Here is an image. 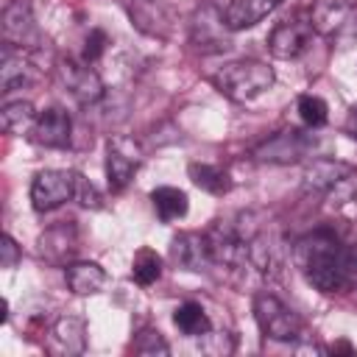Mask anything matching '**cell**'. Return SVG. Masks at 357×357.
Returning a JSON list of instances; mask_svg holds the SVG:
<instances>
[{
    "mask_svg": "<svg viewBox=\"0 0 357 357\" xmlns=\"http://www.w3.org/2000/svg\"><path fill=\"white\" fill-rule=\"evenodd\" d=\"M293 262L321 293H343L357 282V243H346L335 229H315L296 240Z\"/></svg>",
    "mask_w": 357,
    "mask_h": 357,
    "instance_id": "obj_1",
    "label": "cell"
},
{
    "mask_svg": "<svg viewBox=\"0 0 357 357\" xmlns=\"http://www.w3.org/2000/svg\"><path fill=\"white\" fill-rule=\"evenodd\" d=\"M273 81H276L273 70L257 59L229 61L212 75V86L234 103H248V100L259 98L262 92H268L273 86Z\"/></svg>",
    "mask_w": 357,
    "mask_h": 357,
    "instance_id": "obj_2",
    "label": "cell"
},
{
    "mask_svg": "<svg viewBox=\"0 0 357 357\" xmlns=\"http://www.w3.org/2000/svg\"><path fill=\"white\" fill-rule=\"evenodd\" d=\"M312 31L329 42H349L357 36V0H315L310 6Z\"/></svg>",
    "mask_w": 357,
    "mask_h": 357,
    "instance_id": "obj_3",
    "label": "cell"
},
{
    "mask_svg": "<svg viewBox=\"0 0 357 357\" xmlns=\"http://www.w3.org/2000/svg\"><path fill=\"white\" fill-rule=\"evenodd\" d=\"M254 318H257L262 335L271 340L293 343L301 337V318L268 290L254 296Z\"/></svg>",
    "mask_w": 357,
    "mask_h": 357,
    "instance_id": "obj_4",
    "label": "cell"
},
{
    "mask_svg": "<svg viewBox=\"0 0 357 357\" xmlns=\"http://www.w3.org/2000/svg\"><path fill=\"white\" fill-rule=\"evenodd\" d=\"M78 184H81V173L75 170H56V167L39 170L31 184V204L36 212H50L78 198Z\"/></svg>",
    "mask_w": 357,
    "mask_h": 357,
    "instance_id": "obj_5",
    "label": "cell"
},
{
    "mask_svg": "<svg viewBox=\"0 0 357 357\" xmlns=\"http://www.w3.org/2000/svg\"><path fill=\"white\" fill-rule=\"evenodd\" d=\"M231 28L226 25L223 8H218L215 3H204L195 8L192 20H190V45L198 53H223L231 47L229 42Z\"/></svg>",
    "mask_w": 357,
    "mask_h": 357,
    "instance_id": "obj_6",
    "label": "cell"
},
{
    "mask_svg": "<svg viewBox=\"0 0 357 357\" xmlns=\"http://www.w3.org/2000/svg\"><path fill=\"white\" fill-rule=\"evenodd\" d=\"M312 36H315V31H312V22H310V11H298L287 20H282L271 31L268 50L276 59H298L310 47Z\"/></svg>",
    "mask_w": 357,
    "mask_h": 357,
    "instance_id": "obj_7",
    "label": "cell"
},
{
    "mask_svg": "<svg viewBox=\"0 0 357 357\" xmlns=\"http://www.w3.org/2000/svg\"><path fill=\"white\" fill-rule=\"evenodd\" d=\"M142 151L128 137H112L106 145V184L112 192H123L139 170Z\"/></svg>",
    "mask_w": 357,
    "mask_h": 357,
    "instance_id": "obj_8",
    "label": "cell"
},
{
    "mask_svg": "<svg viewBox=\"0 0 357 357\" xmlns=\"http://www.w3.org/2000/svg\"><path fill=\"white\" fill-rule=\"evenodd\" d=\"M312 151V137L298 131V128H284L279 134H271L262 145L254 148L257 162H271V165H293L301 162Z\"/></svg>",
    "mask_w": 357,
    "mask_h": 357,
    "instance_id": "obj_9",
    "label": "cell"
},
{
    "mask_svg": "<svg viewBox=\"0 0 357 357\" xmlns=\"http://www.w3.org/2000/svg\"><path fill=\"white\" fill-rule=\"evenodd\" d=\"M3 42L17 50H36L42 42V33L36 28L33 11L28 0H11L3 8Z\"/></svg>",
    "mask_w": 357,
    "mask_h": 357,
    "instance_id": "obj_10",
    "label": "cell"
},
{
    "mask_svg": "<svg viewBox=\"0 0 357 357\" xmlns=\"http://www.w3.org/2000/svg\"><path fill=\"white\" fill-rule=\"evenodd\" d=\"M351 178H354V167H351L349 162L321 156V159H312V162L304 167L301 187H304V192H310V195H329L332 190H337L340 184H346V181H351Z\"/></svg>",
    "mask_w": 357,
    "mask_h": 357,
    "instance_id": "obj_11",
    "label": "cell"
},
{
    "mask_svg": "<svg viewBox=\"0 0 357 357\" xmlns=\"http://www.w3.org/2000/svg\"><path fill=\"white\" fill-rule=\"evenodd\" d=\"M61 84L70 89V95L78 103H98L103 98V81L100 75L89 67V61H78V59H61L56 67Z\"/></svg>",
    "mask_w": 357,
    "mask_h": 357,
    "instance_id": "obj_12",
    "label": "cell"
},
{
    "mask_svg": "<svg viewBox=\"0 0 357 357\" xmlns=\"http://www.w3.org/2000/svg\"><path fill=\"white\" fill-rule=\"evenodd\" d=\"M128 17L145 36L167 39L173 31V8L165 0H128Z\"/></svg>",
    "mask_w": 357,
    "mask_h": 357,
    "instance_id": "obj_13",
    "label": "cell"
},
{
    "mask_svg": "<svg viewBox=\"0 0 357 357\" xmlns=\"http://www.w3.org/2000/svg\"><path fill=\"white\" fill-rule=\"evenodd\" d=\"M28 137L42 148H67L73 137V120L61 106H50L36 114V123Z\"/></svg>",
    "mask_w": 357,
    "mask_h": 357,
    "instance_id": "obj_14",
    "label": "cell"
},
{
    "mask_svg": "<svg viewBox=\"0 0 357 357\" xmlns=\"http://www.w3.org/2000/svg\"><path fill=\"white\" fill-rule=\"evenodd\" d=\"M170 259L181 271H192V273L195 271H206L212 265L206 234H198V231H181V234H176L173 243H170Z\"/></svg>",
    "mask_w": 357,
    "mask_h": 357,
    "instance_id": "obj_15",
    "label": "cell"
},
{
    "mask_svg": "<svg viewBox=\"0 0 357 357\" xmlns=\"http://www.w3.org/2000/svg\"><path fill=\"white\" fill-rule=\"evenodd\" d=\"M36 78H39V73H36L33 61L28 59V53L25 50L11 53V47L6 45L3 59H0V89L14 92V89H22V86H31Z\"/></svg>",
    "mask_w": 357,
    "mask_h": 357,
    "instance_id": "obj_16",
    "label": "cell"
},
{
    "mask_svg": "<svg viewBox=\"0 0 357 357\" xmlns=\"http://www.w3.org/2000/svg\"><path fill=\"white\" fill-rule=\"evenodd\" d=\"M282 3L284 0H231L223 8V17L231 31H245V28H254L257 22H262Z\"/></svg>",
    "mask_w": 357,
    "mask_h": 357,
    "instance_id": "obj_17",
    "label": "cell"
},
{
    "mask_svg": "<svg viewBox=\"0 0 357 357\" xmlns=\"http://www.w3.org/2000/svg\"><path fill=\"white\" fill-rule=\"evenodd\" d=\"M248 262L259 271V273H279L282 268V245L271 231H254L248 240Z\"/></svg>",
    "mask_w": 357,
    "mask_h": 357,
    "instance_id": "obj_18",
    "label": "cell"
},
{
    "mask_svg": "<svg viewBox=\"0 0 357 357\" xmlns=\"http://www.w3.org/2000/svg\"><path fill=\"white\" fill-rule=\"evenodd\" d=\"M86 346V324L75 315L59 318L50 329V349L59 354H81Z\"/></svg>",
    "mask_w": 357,
    "mask_h": 357,
    "instance_id": "obj_19",
    "label": "cell"
},
{
    "mask_svg": "<svg viewBox=\"0 0 357 357\" xmlns=\"http://www.w3.org/2000/svg\"><path fill=\"white\" fill-rule=\"evenodd\" d=\"M64 279H67V287L75 296H92V293L103 290L106 271L98 262H70L64 268Z\"/></svg>",
    "mask_w": 357,
    "mask_h": 357,
    "instance_id": "obj_20",
    "label": "cell"
},
{
    "mask_svg": "<svg viewBox=\"0 0 357 357\" xmlns=\"http://www.w3.org/2000/svg\"><path fill=\"white\" fill-rule=\"evenodd\" d=\"M75 248H78V234H75V226H73V223L53 226V229L45 231L42 240H39V251H42V257H47L50 262H61L64 254L73 257Z\"/></svg>",
    "mask_w": 357,
    "mask_h": 357,
    "instance_id": "obj_21",
    "label": "cell"
},
{
    "mask_svg": "<svg viewBox=\"0 0 357 357\" xmlns=\"http://www.w3.org/2000/svg\"><path fill=\"white\" fill-rule=\"evenodd\" d=\"M187 173H190V178H192V184L195 187H201L204 192H209V195H226L229 190H231V176H229V170H223L220 165H209V162H192L190 167H187Z\"/></svg>",
    "mask_w": 357,
    "mask_h": 357,
    "instance_id": "obj_22",
    "label": "cell"
},
{
    "mask_svg": "<svg viewBox=\"0 0 357 357\" xmlns=\"http://www.w3.org/2000/svg\"><path fill=\"white\" fill-rule=\"evenodd\" d=\"M173 324L178 326L181 335L187 337H201V335H209L212 332V321L206 315V310L198 304V301H184L176 307L173 312Z\"/></svg>",
    "mask_w": 357,
    "mask_h": 357,
    "instance_id": "obj_23",
    "label": "cell"
},
{
    "mask_svg": "<svg viewBox=\"0 0 357 357\" xmlns=\"http://www.w3.org/2000/svg\"><path fill=\"white\" fill-rule=\"evenodd\" d=\"M151 204H153L159 220H165V223L184 218L187 215V206H190L187 204V192L178 190V187H167V184L165 187H156L151 192Z\"/></svg>",
    "mask_w": 357,
    "mask_h": 357,
    "instance_id": "obj_24",
    "label": "cell"
},
{
    "mask_svg": "<svg viewBox=\"0 0 357 357\" xmlns=\"http://www.w3.org/2000/svg\"><path fill=\"white\" fill-rule=\"evenodd\" d=\"M36 114L39 112L28 100H8L0 109V126L6 134H31Z\"/></svg>",
    "mask_w": 357,
    "mask_h": 357,
    "instance_id": "obj_25",
    "label": "cell"
},
{
    "mask_svg": "<svg viewBox=\"0 0 357 357\" xmlns=\"http://www.w3.org/2000/svg\"><path fill=\"white\" fill-rule=\"evenodd\" d=\"M159 276H162V257H159L153 248H139V251L134 254V262H131V279H134L139 287H148V284H153Z\"/></svg>",
    "mask_w": 357,
    "mask_h": 357,
    "instance_id": "obj_26",
    "label": "cell"
},
{
    "mask_svg": "<svg viewBox=\"0 0 357 357\" xmlns=\"http://www.w3.org/2000/svg\"><path fill=\"white\" fill-rule=\"evenodd\" d=\"M296 109H298L301 123L310 126V128H318V126H324L329 120V106L318 95H301L298 103H296Z\"/></svg>",
    "mask_w": 357,
    "mask_h": 357,
    "instance_id": "obj_27",
    "label": "cell"
},
{
    "mask_svg": "<svg viewBox=\"0 0 357 357\" xmlns=\"http://www.w3.org/2000/svg\"><path fill=\"white\" fill-rule=\"evenodd\" d=\"M134 351L137 354H170V346L162 340V335L156 329H142L134 340Z\"/></svg>",
    "mask_w": 357,
    "mask_h": 357,
    "instance_id": "obj_28",
    "label": "cell"
},
{
    "mask_svg": "<svg viewBox=\"0 0 357 357\" xmlns=\"http://www.w3.org/2000/svg\"><path fill=\"white\" fill-rule=\"evenodd\" d=\"M106 31H100V28H92L89 31V36L84 39V61H98L100 56H103V50H106Z\"/></svg>",
    "mask_w": 357,
    "mask_h": 357,
    "instance_id": "obj_29",
    "label": "cell"
},
{
    "mask_svg": "<svg viewBox=\"0 0 357 357\" xmlns=\"http://www.w3.org/2000/svg\"><path fill=\"white\" fill-rule=\"evenodd\" d=\"M20 257H22V251H20V245L14 243V237H11V234H3V240H0V265H3L6 271H11V268L20 262Z\"/></svg>",
    "mask_w": 357,
    "mask_h": 357,
    "instance_id": "obj_30",
    "label": "cell"
},
{
    "mask_svg": "<svg viewBox=\"0 0 357 357\" xmlns=\"http://www.w3.org/2000/svg\"><path fill=\"white\" fill-rule=\"evenodd\" d=\"M75 201H81L84 206H89V209H100L103 206V198H100V192L95 190V184L89 181V178H84L81 176V184H78V198Z\"/></svg>",
    "mask_w": 357,
    "mask_h": 357,
    "instance_id": "obj_31",
    "label": "cell"
},
{
    "mask_svg": "<svg viewBox=\"0 0 357 357\" xmlns=\"http://www.w3.org/2000/svg\"><path fill=\"white\" fill-rule=\"evenodd\" d=\"M346 134L351 137V139H357V106H351L349 109V114H346Z\"/></svg>",
    "mask_w": 357,
    "mask_h": 357,
    "instance_id": "obj_32",
    "label": "cell"
},
{
    "mask_svg": "<svg viewBox=\"0 0 357 357\" xmlns=\"http://www.w3.org/2000/svg\"><path fill=\"white\" fill-rule=\"evenodd\" d=\"M329 351H332V354H337V351H346V354H351V346H349V343H335Z\"/></svg>",
    "mask_w": 357,
    "mask_h": 357,
    "instance_id": "obj_33",
    "label": "cell"
}]
</instances>
